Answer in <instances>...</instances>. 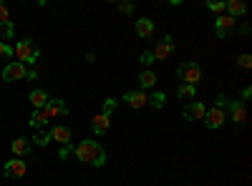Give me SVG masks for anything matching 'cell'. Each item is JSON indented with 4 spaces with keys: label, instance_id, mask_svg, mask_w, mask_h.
Masks as SVG:
<instances>
[{
    "label": "cell",
    "instance_id": "cell-33",
    "mask_svg": "<svg viewBox=\"0 0 252 186\" xmlns=\"http://www.w3.org/2000/svg\"><path fill=\"white\" fill-rule=\"evenodd\" d=\"M224 106H227V96L220 93V96H217V108H224Z\"/></svg>",
    "mask_w": 252,
    "mask_h": 186
},
{
    "label": "cell",
    "instance_id": "cell-27",
    "mask_svg": "<svg viewBox=\"0 0 252 186\" xmlns=\"http://www.w3.org/2000/svg\"><path fill=\"white\" fill-rule=\"evenodd\" d=\"M0 35H3L5 40H8V38H13V35H15V28H13V23H3V26H0Z\"/></svg>",
    "mask_w": 252,
    "mask_h": 186
},
{
    "label": "cell",
    "instance_id": "cell-9",
    "mask_svg": "<svg viewBox=\"0 0 252 186\" xmlns=\"http://www.w3.org/2000/svg\"><path fill=\"white\" fill-rule=\"evenodd\" d=\"M10 149H13L15 159H26V156H28V154L33 151V143H31V138L20 136V138H15V141L10 143Z\"/></svg>",
    "mask_w": 252,
    "mask_h": 186
},
{
    "label": "cell",
    "instance_id": "cell-20",
    "mask_svg": "<svg viewBox=\"0 0 252 186\" xmlns=\"http://www.w3.org/2000/svg\"><path fill=\"white\" fill-rule=\"evenodd\" d=\"M136 80H139L141 88H152V86H157V73L154 71H141Z\"/></svg>",
    "mask_w": 252,
    "mask_h": 186
},
{
    "label": "cell",
    "instance_id": "cell-24",
    "mask_svg": "<svg viewBox=\"0 0 252 186\" xmlns=\"http://www.w3.org/2000/svg\"><path fill=\"white\" fill-rule=\"evenodd\" d=\"M116 106H119L116 98H106V101H103V111H101V113H103V116H111V113L116 111Z\"/></svg>",
    "mask_w": 252,
    "mask_h": 186
},
{
    "label": "cell",
    "instance_id": "cell-10",
    "mask_svg": "<svg viewBox=\"0 0 252 186\" xmlns=\"http://www.w3.org/2000/svg\"><path fill=\"white\" fill-rule=\"evenodd\" d=\"M48 133H51V141L61 143V146L71 143V138H73V133H71V129H68V126H53Z\"/></svg>",
    "mask_w": 252,
    "mask_h": 186
},
{
    "label": "cell",
    "instance_id": "cell-8",
    "mask_svg": "<svg viewBox=\"0 0 252 186\" xmlns=\"http://www.w3.org/2000/svg\"><path fill=\"white\" fill-rule=\"evenodd\" d=\"M204 113H207V108H204V103H199V101H192V103L184 106V118L187 121H204Z\"/></svg>",
    "mask_w": 252,
    "mask_h": 186
},
{
    "label": "cell",
    "instance_id": "cell-16",
    "mask_svg": "<svg viewBox=\"0 0 252 186\" xmlns=\"http://www.w3.org/2000/svg\"><path fill=\"white\" fill-rule=\"evenodd\" d=\"M48 93L46 91H40V88H35V91H31V103H33V108L35 111H40V108H46L48 106Z\"/></svg>",
    "mask_w": 252,
    "mask_h": 186
},
{
    "label": "cell",
    "instance_id": "cell-21",
    "mask_svg": "<svg viewBox=\"0 0 252 186\" xmlns=\"http://www.w3.org/2000/svg\"><path fill=\"white\" fill-rule=\"evenodd\" d=\"M146 103L149 106H154V108H164V103H166V96L161 93V91H154L149 98H146Z\"/></svg>",
    "mask_w": 252,
    "mask_h": 186
},
{
    "label": "cell",
    "instance_id": "cell-28",
    "mask_svg": "<svg viewBox=\"0 0 252 186\" xmlns=\"http://www.w3.org/2000/svg\"><path fill=\"white\" fill-rule=\"evenodd\" d=\"M237 63H240V68H252V55L250 53H242L237 58Z\"/></svg>",
    "mask_w": 252,
    "mask_h": 186
},
{
    "label": "cell",
    "instance_id": "cell-13",
    "mask_svg": "<svg viewBox=\"0 0 252 186\" xmlns=\"http://www.w3.org/2000/svg\"><path fill=\"white\" fill-rule=\"evenodd\" d=\"M46 113H48V118H56V116H66V113H68V106H66V103H63L61 98H53V101H48Z\"/></svg>",
    "mask_w": 252,
    "mask_h": 186
},
{
    "label": "cell",
    "instance_id": "cell-6",
    "mask_svg": "<svg viewBox=\"0 0 252 186\" xmlns=\"http://www.w3.org/2000/svg\"><path fill=\"white\" fill-rule=\"evenodd\" d=\"M235 26H237V20H235V18H229V15H217V23H215V33H217V38H227L229 33L235 30Z\"/></svg>",
    "mask_w": 252,
    "mask_h": 186
},
{
    "label": "cell",
    "instance_id": "cell-19",
    "mask_svg": "<svg viewBox=\"0 0 252 186\" xmlns=\"http://www.w3.org/2000/svg\"><path fill=\"white\" fill-rule=\"evenodd\" d=\"M48 121H51V118H48L46 108H40V111H33V116H31V121H28V123H31L33 129H43Z\"/></svg>",
    "mask_w": 252,
    "mask_h": 186
},
{
    "label": "cell",
    "instance_id": "cell-1",
    "mask_svg": "<svg viewBox=\"0 0 252 186\" xmlns=\"http://www.w3.org/2000/svg\"><path fill=\"white\" fill-rule=\"evenodd\" d=\"M73 154L78 156V161L89 163V166H96V169H101L103 163H106V151H103V149H101V143L94 141V138L81 141L78 146L73 149Z\"/></svg>",
    "mask_w": 252,
    "mask_h": 186
},
{
    "label": "cell",
    "instance_id": "cell-30",
    "mask_svg": "<svg viewBox=\"0 0 252 186\" xmlns=\"http://www.w3.org/2000/svg\"><path fill=\"white\" fill-rule=\"evenodd\" d=\"M139 63H144V66H152V63H154V55H152V51H144V53L139 55Z\"/></svg>",
    "mask_w": 252,
    "mask_h": 186
},
{
    "label": "cell",
    "instance_id": "cell-5",
    "mask_svg": "<svg viewBox=\"0 0 252 186\" xmlns=\"http://www.w3.org/2000/svg\"><path fill=\"white\" fill-rule=\"evenodd\" d=\"M28 166H26V161L23 159H13V161H5V166H3V174L8 179H20V176H26Z\"/></svg>",
    "mask_w": 252,
    "mask_h": 186
},
{
    "label": "cell",
    "instance_id": "cell-12",
    "mask_svg": "<svg viewBox=\"0 0 252 186\" xmlns=\"http://www.w3.org/2000/svg\"><path fill=\"white\" fill-rule=\"evenodd\" d=\"M172 51H174V38H172V35H166V38L161 40V43L152 51V55H154V60H161V58L169 55Z\"/></svg>",
    "mask_w": 252,
    "mask_h": 186
},
{
    "label": "cell",
    "instance_id": "cell-3",
    "mask_svg": "<svg viewBox=\"0 0 252 186\" xmlns=\"http://www.w3.org/2000/svg\"><path fill=\"white\" fill-rule=\"evenodd\" d=\"M177 76L184 80L187 86H197L199 83V78H202V68L197 63H182L177 68Z\"/></svg>",
    "mask_w": 252,
    "mask_h": 186
},
{
    "label": "cell",
    "instance_id": "cell-31",
    "mask_svg": "<svg viewBox=\"0 0 252 186\" xmlns=\"http://www.w3.org/2000/svg\"><path fill=\"white\" fill-rule=\"evenodd\" d=\"M119 10H121L124 15H131V13H134V5L129 3V0H121V3H119Z\"/></svg>",
    "mask_w": 252,
    "mask_h": 186
},
{
    "label": "cell",
    "instance_id": "cell-14",
    "mask_svg": "<svg viewBox=\"0 0 252 186\" xmlns=\"http://www.w3.org/2000/svg\"><path fill=\"white\" fill-rule=\"evenodd\" d=\"M146 98H149V96H146L144 91H129V93L124 96V101L129 103L131 108H144L146 106Z\"/></svg>",
    "mask_w": 252,
    "mask_h": 186
},
{
    "label": "cell",
    "instance_id": "cell-29",
    "mask_svg": "<svg viewBox=\"0 0 252 186\" xmlns=\"http://www.w3.org/2000/svg\"><path fill=\"white\" fill-rule=\"evenodd\" d=\"M0 58H13V48L5 43V40H0Z\"/></svg>",
    "mask_w": 252,
    "mask_h": 186
},
{
    "label": "cell",
    "instance_id": "cell-32",
    "mask_svg": "<svg viewBox=\"0 0 252 186\" xmlns=\"http://www.w3.org/2000/svg\"><path fill=\"white\" fill-rule=\"evenodd\" d=\"M73 149H76V146H73V143H66V146H63V149H61V154H58V159H68V156L73 154Z\"/></svg>",
    "mask_w": 252,
    "mask_h": 186
},
{
    "label": "cell",
    "instance_id": "cell-15",
    "mask_svg": "<svg viewBox=\"0 0 252 186\" xmlns=\"http://www.w3.org/2000/svg\"><path fill=\"white\" fill-rule=\"evenodd\" d=\"M91 126H94V131H96L98 136H103V133L109 131V126H111V116L96 113V116H94V121H91Z\"/></svg>",
    "mask_w": 252,
    "mask_h": 186
},
{
    "label": "cell",
    "instance_id": "cell-7",
    "mask_svg": "<svg viewBox=\"0 0 252 186\" xmlns=\"http://www.w3.org/2000/svg\"><path fill=\"white\" fill-rule=\"evenodd\" d=\"M227 121V116H224V108H209L207 113H204V123H207V129H222V123Z\"/></svg>",
    "mask_w": 252,
    "mask_h": 186
},
{
    "label": "cell",
    "instance_id": "cell-11",
    "mask_svg": "<svg viewBox=\"0 0 252 186\" xmlns=\"http://www.w3.org/2000/svg\"><path fill=\"white\" fill-rule=\"evenodd\" d=\"M227 106H229V111H232V121L237 123V126L247 121V106L242 101H227Z\"/></svg>",
    "mask_w": 252,
    "mask_h": 186
},
{
    "label": "cell",
    "instance_id": "cell-2",
    "mask_svg": "<svg viewBox=\"0 0 252 186\" xmlns=\"http://www.w3.org/2000/svg\"><path fill=\"white\" fill-rule=\"evenodd\" d=\"M13 55L20 60V63H35L40 51L35 48V43H33L31 38H26V40H18V46L13 48Z\"/></svg>",
    "mask_w": 252,
    "mask_h": 186
},
{
    "label": "cell",
    "instance_id": "cell-18",
    "mask_svg": "<svg viewBox=\"0 0 252 186\" xmlns=\"http://www.w3.org/2000/svg\"><path fill=\"white\" fill-rule=\"evenodd\" d=\"M136 33H139V38H149V35L154 33V20L139 18V20H136Z\"/></svg>",
    "mask_w": 252,
    "mask_h": 186
},
{
    "label": "cell",
    "instance_id": "cell-17",
    "mask_svg": "<svg viewBox=\"0 0 252 186\" xmlns=\"http://www.w3.org/2000/svg\"><path fill=\"white\" fill-rule=\"evenodd\" d=\"M224 10H229V18L237 20V15L247 13V5H245V0H229V3H224Z\"/></svg>",
    "mask_w": 252,
    "mask_h": 186
},
{
    "label": "cell",
    "instance_id": "cell-34",
    "mask_svg": "<svg viewBox=\"0 0 252 186\" xmlns=\"http://www.w3.org/2000/svg\"><path fill=\"white\" fill-rule=\"evenodd\" d=\"M250 96H252V88H250V86H245V91H242V103H245Z\"/></svg>",
    "mask_w": 252,
    "mask_h": 186
},
{
    "label": "cell",
    "instance_id": "cell-26",
    "mask_svg": "<svg viewBox=\"0 0 252 186\" xmlns=\"http://www.w3.org/2000/svg\"><path fill=\"white\" fill-rule=\"evenodd\" d=\"M3 23H10V10H8V5L0 0V26Z\"/></svg>",
    "mask_w": 252,
    "mask_h": 186
},
{
    "label": "cell",
    "instance_id": "cell-25",
    "mask_svg": "<svg viewBox=\"0 0 252 186\" xmlns=\"http://www.w3.org/2000/svg\"><path fill=\"white\" fill-rule=\"evenodd\" d=\"M207 8L212 10V13H217V15H222V13H224V3H222V0H209Z\"/></svg>",
    "mask_w": 252,
    "mask_h": 186
},
{
    "label": "cell",
    "instance_id": "cell-35",
    "mask_svg": "<svg viewBox=\"0 0 252 186\" xmlns=\"http://www.w3.org/2000/svg\"><path fill=\"white\" fill-rule=\"evenodd\" d=\"M26 76H28V78H33V80H35V78H38V71H35V68H31V71H28V73H26Z\"/></svg>",
    "mask_w": 252,
    "mask_h": 186
},
{
    "label": "cell",
    "instance_id": "cell-22",
    "mask_svg": "<svg viewBox=\"0 0 252 186\" xmlns=\"http://www.w3.org/2000/svg\"><path fill=\"white\" fill-rule=\"evenodd\" d=\"M177 96H179V98H194V96H197V86H187V83H182V86L177 88Z\"/></svg>",
    "mask_w": 252,
    "mask_h": 186
},
{
    "label": "cell",
    "instance_id": "cell-23",
    "mask_svg": "<svg viewBox=\"0 0 252 186\" xmlns=\"http://www.w3.org/2000/svg\"><path fill=\"white\" fill-rule=\"evenodd\" d=\"M48 141H51V133H48V131H38V133L31 138V143H35V146H48Z\"/></svg>",
    "mask_w": 252,
    "mask_h": 186
},
{
    "label": "cell",
    "instance_id": "cell-4",
    "mask_svg": "<svg viewBox=\"0 0 252 186\" xmlns=\"http://www.w3.org/2000/svg\"><path fill=\"white\" fill-rule=\"evenodd\" d=\"M26 63H20V60H13V63H8L3 68V80H8V83H13V80H20L26 78Z\"/></svg>",
    "mask_w": 252,
    "mask_h": 186
}]
</instances>
